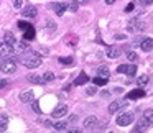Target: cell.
I'll return each mask as SVG.
<instances>
[{
  "label": "cell",
  "mask_w": 153,
  "mask_h": 133,
  "mask_svg": "<svg viewBox=\"0 0 153 133\" xmlns=\"http://www.w3.org/2000/svg\"><path fill=\"white\" fill-rule=\"evenodd\" d=\"M22 63H23V66H27L28 69H35V67H38L41 64V58L35 53H28L22 58Z\"/></svg>",
  "instance_id": "cell-1"
},
{
  "label": "cell",
  "mask_w": 153,
  "mask_h": 133,
  "mask_svg": "<svg viewBox=\"0 0 153 133\" xmlns=\"http://www.w3.org/2000/svg\"><path fill=\"white\" fill-rule=\"evenodd\" d=\"M0 71H4L5 74H13L15 71H17V63H15V59H4L0 61Z\"/></svg>",
  "instance_id": "cell-2"
},
{
  "label": "cell",
  "mask_w": 153,
  "mask_h": 133,
  "mask_svg": "<svg viewBox=\"0 0 153 133\" xmlns=\"http://www.w3.org/2000/svg\"><path fill=\"white\" fill-rule=\"evenodd\" d=\"M115 122L119 126H128L133 122V113H120Z\"/></svg>",
  "instance_id": "cell-3"
},
{
  "label": "cell",
  "mask_w": 153,
  "mask_h": 133,
  "mask_svg": "<svg viewBox=\"0 0 153 133\" xmlns=\"http://www.w3.org/2000/svg\"><path fill=\"white\" fill-rule=\"evenodd\" d=\"M123 107H127V100H114V102L109 105V112L110 113H115L117 110L123 109Z\"/></svg>",
  "instance_id": "cell-4"
},
{
  "label": "cell",
  "mask_w": 153,
  "mask_h": 133,
  "mask_svg": "<svg viewBox=\"0 0 153 133\" xmlns=\"http://www.w3.org/2000/svg\"><path fill=\"white\" fill-rule=\"evenodd\" d=\"M13 53V46L7 43H0V58H5V56H10Z\"/></svg>",
  "instance_id": "cell-5"
},
{
  "label": "cell",
  "mask_w": 153,
  "mask_h": 133,
  "mask_svg": "<svg viewBox=\"0 0 153 133\" xmlns=\"http://www.w3.org/2000/svg\"><path fill=\"white\" fill-rule=\"evenodd\" d=\"M145 95V90L143 89H133V90H130L128 94H127V99L128 100H135V99H142V97Z\"/></svg>",
  "instance_id": "cell-6"
},
{
  "label": "cell",
  "mask_w": 153,
  "mask_h": 133,
  "mask_svg": "<svg viewBox=\"0 0 153 133\" xmlns=\"http://www.w3.org/2000/svg\"><path fill=\"white\" fill-rule=\"evenodd\" d=\"M22 15L23 17H30V18H35L38 15V12H36V8L33 7V5H27V7L22 10Z\"/></svg>",
  "instance_id": "cell-7"
},
{
  "label": "cell",
  "mask_w": 153,
  "mask_h": 133,
  "mask_svg": "<svg viewBox=\"0 0 153 133\" xmlns=\"http://www.w3.org/2000/svg\"><path fill=\"white\" fill-rule=\"evenodd\" d=\"M68 113V107L66 105H58L56 109L53 110V113L51 115L54 117V118H61V117H64Z\"/></svg>",
  "instance_id": "cell-8"
},
{
  "label": "cell",
  "mask_w": 153,
  "mask_h": 133,
  "mask_svg": "<svg viewBox=\"0 0 153 133\" xmlns=\"http://www.w3.org/2000/svg\"><path fill=\"white\" fill-rule=\"evenodd\" d=\"M140 48H142L145 53L152 51V50H153V40H152V38H145V40L142 41V44H140Z\"/></svg>",
  "instance_id": "cell-9"
},
{
  "label": "cell",
  "mask_w": 153,
  "mask_h": 133,
  "mask_svg": "<svg viewBox=\"0 0 153 133\" xmlns=\"http://www.w3.org/2000/svg\"><path fill=\"white\" fill-rule=\"evenodd\" d=\"M33 99H35V95H33L31 90H27V92H22L20 94V100H22V102H25V103L33 102Z\"/></svg>",
  "instance_id": "cell-10"
},
{
  "label": "cell",
  "mask_w": 153,
  "mask_h": 133,
  "mask_svg": "<svg viewBox=\"0 0 153 133\" xmlns=\"http://www.w3.org/2000/svg\"><path fill=\"white\" fill-rule=\"evenodd\" d=\"M51 8L56 12V15H63L64 12H66L68 5L66 4H51Z\"/></svg>",
  "instance_id": "cell-11"
},
{
  "label": "cell",
  "mask_w": 153,
  "mask_h": 133,
  "mask_svg": "<svg viewBox=\"0 0 153 133\" xmlns=\"http://www.w3.org/2000/svg\"><path fill=\"white\" fill-rule=\"evenodd\" d=\"M87 81H89V76H87L86 72H81L79 76L74 79V86H82V84H86Z\"/></svg>",
  "instance_id": "cell-12"
},
{
  "label": "cell",
  "mask_w": 153,
  "mask_h": 133,
  "mask_svg": "<svg viewBox=\"0 0 153 133\" xmlns=\"http://www.w3.org/2000/svg\"><path fill=\"white\" fill-rule=\"evenodd\" d=\"M23 38L25 40H33L35 38V28L31 27V25H28V27L23 30Z\"/></svg>",
  "instance_id": "cell-13"
},
{
  "label": "cell",
  "mask_w": 153,
  "mask_h": 133,
  "mask_svg": "<svg viewBox=\"0 0 153 133\" xmlns=\"http://www.w3.org/2000/svg\"><path fill=\"white\" fill-rule=\"evenodd\" d=\"M8 126V117L4 115V113H0V132H5Z\"/></svg>",
  "instance_id": "cell-14"
},
{
  "label": "cell",
  "mask_w": 153,
  "mask_h": 133,
  "mask_svg": "<svg viewBox=\"0 0 153 133\" xmlns=\"http://www.w3.org/2000/svg\"><path fill=\"white\" fill-rule=\"evenodd\" d=\"M4 41H5L7 44H12V46H15V43H17V41H15L13 33H10V31H7V33L4 35Z\"/></svg>",
  "instance_id": "cell-15"
},
{
  "label": "cell",
  "mask_w": 153,
  "mask_h": 133,
  "mask_svg": "<svg viewBox=\"0 0 153 133\" xmlns=\"http://www.w3.org/2000/svg\"><path fill=\"white\" fill-rule=\"evenodd\" d=\"M96 123H97L96 117H87V118L84 120V126H86V128H94V126H96Z\"/></svg>",
  "instance_id": "cell-16"
},
{
  "label": "cell",
  "mask_w": 153,
  "mask_h": 133,
  "mask_svg": "<svg viewBox=\"0 0 153 133\" xmlns=\"http://www.w3.org/2000/svg\"><path fill=\"white\" fill-rule=\"evenodd\" d=\"M146 125H148V122H146L145 118L140 120V122L137 123V126L133 128V132H145V130H146Z\"/></svg>",
  "instance_id": "cell-17"
},
{
  "label": "cell",
  "mask_w": 153,
  "mask_h": 133,
  "mask_svg": "<svg viewBox=\"0 0 153 133\" xmlns=\"http://www.w3.org/2000/svg\"><path fill=\"white\" fill-rule=\"evenodd\" d=\"M148 81H150V77L146 76V74H142V76L137 79V84H138V87H145L146 84H148Z\"/></svg>",
  "instance_id": "cell-18"
},
{
  "label": "cell",
  "mask_w": 153,
  "mask_h": 133,
  "mask_svg": "<svg viewBox=\"0 0 153 133\" xmlns=\"http://www.w3.org/2000/svg\"><path fill=\"white\" fill-rule=\"evenodd\" d=\"M28 81H30V82H33V84H45L43 77L36 76V74H30V76H28Z\"/></svg>",
  "instance_id": "cell-19"
},
{
  "label": "cell",
  "mask_w": 153,
  "mask_h": 133,
  "mask_svg": "<svg viewBox=\"0 0 153 133\" xmlns=\"http://www.w3.org/2000/svg\"><path fill=\"white\" fill-rule=\"evenodd\" d=\"M143 118L148 122V125H153V110H145V113H143Z\"/></svg>",
  "instance_id": "cell-20"
},
{
  "label": "cell",
  "mask_w": 153,
  "mask_h": 133,
  "mask_svg": "<svg viewBox=\"0 0 153 133\" xmlns=\"http://www.w3.org/2000/svg\"><path fill=\"white\" fill-rule=\"evenodd\" d=\"M107 56H109V58H119L120 56V51L117 50V48H109V50H107Z\"/></svg>",
  "instance_id": "cell-21"
},
{
  "label": "cell",
  "mask_w": 153,
  "mask_h": 133,
  "mask_svg": "<svg viewBox=\"0 0 153 133\" xmlns=\"http://www.w3.org/2000/svg\"><path fill=\"white\" fill-rule=\"evenodd\" d=\"M66 126H68V123L58 122V123H54V125H53V128L56 130V132H64V130H66Z\"/></svg>",
  "instance_id": "cell-22"
},
{
  "label": "cell",
  "mask_w": 153,
  "mask_h": 133,
  "mask_svg": "<svg viewBox=\"0 0 153 133\" xmlns=\"http://www.w3.org/2000/svg\"><path fill=\"white\" fill-rule=\"evenodd\" d=\"M59 64H64V66H71V64H74V59L73 58H59Z\"/></svg>",
  "instance_id": "cell-23"
},
{
  "label": "cell",
  "mask_w": 153,
  "mask_h": 133,
  "mask_svg": "<svg viewBox=\"0 0 153 133\" xmlns=\"http://www.w3.org/2000/svg\"><path fill=\"white\" fill-rule=\"evenodd\" d=\"M135 72H137V66H135V64H130V66L125 67V74H128V76H133Z\"/></svg>",
  "instance_id": "cell-24"
},
{
  "label": "cell",
  "mask_w": 153,
  "mask_h": 133,
  "mask_svg": "<svg viewBox=\"0 0 153 133\" xmlns=\"http://www.w3.org/2000/svg\"><path fill=\"white\" fill-rule=\"evenodd\" d=\"M94 84H96V86H105L107 84V77H96V79H94Z\"/></svg>",
  "instance_id": "cell-25"
},
{
  "label": "cell",
  "mask_w": 153,
  "mask_h": 133,
  "mask_svg": "<svg viewBox=\"0 0 153 133\" xmlns=\"http://www.w3.org/2000/svg\"><path fill=\"white\" fill-rule=\"evenodd\" d=\"M43 81H45V84L54 81V74H53V72H45V74H43Z\"/></svg>",
  "instance_id": "cell-26"
},
{
  "label": "cell",
  "mask_w": 153,
  "mask_h": 133,
  "mask_svg": "<svg viewBox=\"0 0 153 133\" xmlns=\"http://www.w3.org/2000/svg\"><path fill=\"white\" fill-rule=\"evenodd\" d=\"M97 74H99L100 77H109V69H107V67H100V69L97 71Z\"/></svg>",
  "instance_id": "cell-27"
},
{
  "label": "cell",
  "mask_w": 153,
  "mask_h": 133,
  "mask_svg": "<svg viewBox=\"0 0 153 133\" xmlns=\"http://www.w3.org/2000/svg\"><path fill=\"white\" fill-rule=\"evenodd\" d=\"M127 59H130V61H137V54L133 53V51H130V53H127Z\"/></svg>",
  "instance_id": "cell-28"
},
{
  "label": "cell",
  "mask_w": 153,
  "mask_h": 133,
  "mask_svg": "<svg viewBox=\"0 0 153 133\" xmlns=\"http://www.w3.org/2000/svg\"><path fill=\"white\" fill-rule=\"evenodd\" d=\"M33 110H35L36 113H41V110H40V105H38V100H35V99H33Z\"/></svg>",
  "instance_id": "cell-29"
},
{
  "label": "cell",
  "mask_w": 153,
  "mask_h": 133,
  "mask_svg": "<svg viewBox=\"0 0 153 133\" xmlns=\"http://www.w3.org/2000/svg\"><path fill=\"white\" fill-rule=\"evenodd\" d=\"M28 25H30V23H27V21H18V28H20V30H25Z\"/></svg>",
  "instance_id": "cell-30"
},
{
  "label": "cell",
  "mask_w": 153,
  "mask_h": 133,
  "mask_svg": "<svg viewBox=\"0 0 153 133\" xmlns=\"http://www.w3.org/2000/svg\"><path fill=\"white\" fill-rule=\"evenodd\" d=\"M96 94V87H89L87 89V95H94Z\"/></svg>",
  "instance_id": "cell-31"
},
{
  "label": "cell",
  "mask_w": 153,
  "mask_h": 133,
  "mask_svg": "<svg viewBox=\"0 0 153 133\" xmlns=\"http://www.w3.org/2000/svg\"><path fill=\"white\" fill-rule=\"evenodd\" d=\"M22 4H23L22 0H13V5H15V8H20V7H22Z\"/></svg>",
  "instance_id": "cell-32"
},
{
  "label": "cell",
  "mask_w": 153,
  "mask_h": 133,
  "mask_svg": "<svg viewBox=\"0 0 153 133\" xmlns=\"http://www.w3.org/2000/svg\"><path fill=\"white\" fill-rule=\"evenodd\" d=\"M133 8H135V5H133V4H128V5L125 7V12H132Z\"/></svg>",
  "instance_id": "cell-33"
},
{
  "label": "cell",
  "mask_w": 153,
  "mask_h": 133,
  "mask_svg": "<svg viewBox=\"0 0 153 133\" xmlns=\"http://www.w3.org/2000/svg\"><path fill=\"white\" fill-rule=\"evenodd\" d=\"M69 10H71V12H77V4H73V5L69 7Z\"/></svg>",
  "instance_id": "cell-34"
},
{
  "label": "cell",
  "mask_w": 153,
  "mask_h": 133,
  "mask_svg": "<svg viewBox=\"0 0 153 133\" xmlns=\"http://www.w3.org/2000/svg\"><path fill=\"white\" fill-rule=\"evenodd\" d=\"M74 4H77V5H82V4H87V0H74Z\"/></svg>",
  "instance_id": "cell-35"
},
{
  "label": "cell",
  "mask_w": 153,
  "mask_h": 133,
  "mask_svg": "<svg viewBox=\"0 0 153 133\" xmlns=\"http://www.w3.org/2000/svg\"><path fill=\"white\" fill-rule=\"evenodd\" d=\"M7 84H8L7 81H0V89H4V87L7 86Z\"/></svg>",
  "instance_id": "cell-36"
},
{
  "label": "cell",
  "mask_w": 153,
  "mask_h": 133,
  "mask_svg": "<svg viewBox=\"0 0 153 133\" xmlns=\"http://www.w3.org/2000/svg\"><path fill=\"white\" fill-rule=\"evenodd\" d=\"M114 2H115V0H105V4H107V5H112Z\"/></svg>",
  "instance_id": "cell-37"
}]
</instances>
